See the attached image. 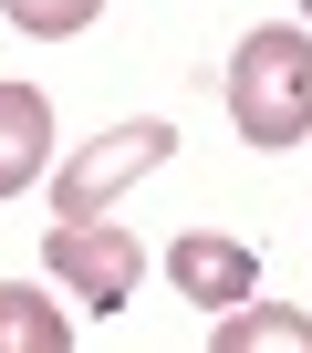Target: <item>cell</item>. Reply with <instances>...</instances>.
Masks as SVG:
<instances>
[{
	"mask_svg": "<svg viewBox=\"0 0 312 353\" xmlns=\"http://www.w3.org/2000/svg\"><path fill=\"white\" fill-rule=\"evenodd\" d=\"M229 114L250 145H302L312 135V32L271 21L229 52Z\"/></svg>",
	"mask_w": 312,
	"mask_h": 353,
	"instance_id": "obj_1",
	"label": "cell"
},
{
	"mask_svg": "<svg viewBox=\"0 0 312 353\" xmlns=\"http://www.w3.org/2000/svg\"><path fill=\"white\" fill-rule=\"evenodd\" d=\"M135 229H115V219H63L52 229V281L84 301V312H125L135 301Z\"/></svg>",
	"mask_w": 312,
	"mask_h": 353,
	"instance_id": "obj_2",
	"label": "cell"
},
{
	"mask_svg": "<svg viewBox=\"0 0 312 353\" xmlns=\"http://www.w3.org/2000/svg\"><path fill=\"white\" fill-rule=\"evenodd\" d=\"M167 156H177V135H167V125H115L104 145H84V156L52 176V219H104V198L125 188V176L167 166Z\"/></svg>",
	"mask_w": 312,
	"mask_h": 353,
	"instance_id": "obj_3",
	"label": "cell"
},
{
	"mask_svg": "<svg viewBox=\"0 0 312 353\" xmlns=\"http://www.w3.org/2000/svg\"><path fill=\"white\" fill-rule=\"evenodd\" d=\"M167 270H177V291H188V301H208V312H240V301H250V281H260V260H250L240 239H219V229H188V239L167 250Z\"/></svg>",
	"mask_w": 312,
	"mask_h": 353,
	"instance_id": "obj_4",
	"label": "cell"
},
{
	"mask_svg": "<svg viewBox=\"0 0 312 353\" xmlns=\"http://www.w3.org/2000/svg\"><path fill=\"white\" fill-rule=\"evenodd\" d=\"M52 156V104L42 83H0V198H21Z\"/></svg>",
	"mask_w": 312,
	"mask_h": 353,
	"instance_id": "obj_5",
	"label": "cell"
},
{
	"mask_svg": "<svg viewBox=\"0 0 312 353\" xmlns=\"http://www.w3.org/2000/svg\"><path fill=\"white\" fill-rule=\"evenodd\" d=\"M63 343H73V322L32 281H0V353H63Z\"/></svg>",
	"mask_w": 312,
	"mask_h": 353,
	"instance_id": "obj_6",
	"label": "cell"
},
{
	"mask_svg": "<svg viewBox=\"0 0 312 353\" xmlns=\"http://www.w3.org/2000/svg\"><path fill=\"white\" fill-rule=\"evenodd\" d=\"M260 343L312 353V322H302V312H229V322H219V353H260Z\"/></svg>",
	"mask_w": 312,
	"mask_h": 353,
	"instance_id": "obj_7",
	"label": "cell"
},
{
	"mask_svg": "<svg viewBox=\"0 0 312 353\" xmlns=\"http://www.w3.org/2000/svg\"><path fill=\"white\" fill-rule=\"evenodd\" d=\"M0 11H11L32 42H63V32H94V11H104V0H0Z\"/></svg>",
	"mask_w": 312,
	"mask_h": 353,
	"instance_id": "obj_8",
	"label": "cell"
}]
</instances>
